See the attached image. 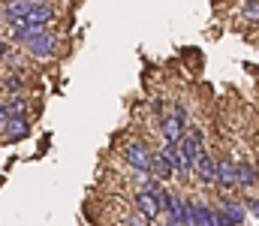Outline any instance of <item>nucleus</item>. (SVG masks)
<instances>
[{"label":"nucleus","mask_w":259,"mask_h":226,"mask_svg":"<svg viewBox=\"0 0 259 226\" xmlns=\"http://www.w3.org/2000/svg\"><path fill=\"white\" fill-rule=\"evenodd\" d=\"M124 160H127L130 166L136 169V172H151V160H154V151L148 148L145 142H130L127 148H124Z\"/></svg>","instance_id":"1"},{"label":"nucleus","mask_w":259,"mask_h":226,"mask_svg":"<svg viewBox=\"0 0 259 226\" xmlns=\"http://www.w3.org/2000/svg\"><path fill=\"white\" fill-rule=\"evenodd\" d=\"M178 151H181L187 169L193 172V163L199 160V154L205 151V145H202V133H199V130H184V136H181V142H178Z\"/></svg>","instance_id":"2"},{"label":"nucleus","mask_w":259,"mask_h":226,"mask_svg":"<svg viewBox=\"0 0 259 226\" xmlns=\"http://www.w3.org/2000/svg\"><path fill=\"white\" fill-rule=\"evenodd\" d=\"M184 124H187L184 109H175L172 115L163 118V139H166V145H178V142H181V136H184Z\"/></svg>","instance_id":"3"},{"label":"nucleus","mask_w":259,"mask_h":226,"mask_svg":"<svg viewBox=\"0 0 259 226\" xmlns=\"http://www.w3.org/2000/svg\"><path fill=\"white\" fill-rule=\"evenodd\" d=\"M24 49H27L33 58H52V55L58 52V36H52V33H39L36 39L24 42Z\"/></svg>","instance_id":"4"},{"label":"nucleus","mask_w":259,"mask_h":226,"mask_svg":"<svg viewBox=\"0 0 259 226\" xmlns=\"http://www.w3.org/2000/svg\"><path fill=\"white\" fill-rule=\"evenodd\" d=\"M0 130L6 136V142H24L30 136V121L27 118H6Z\"/></svg>","instance_id":"5"},{"label":"nucleus","mask_w":259,"mask_h":226,"mask_svg":"<svg viewBox=\"0 0 259 226\" xmlns=\"http://www.w3.org/2000/svg\"><path fill=\"white\" fill-rule=\"evenodd\" d=\"M214 184L223 187V190H235V163L217 160V166H214Z\"/></svg>","instance_id":"6"},{"label":"nucleus","mask_w":259,"mask_h":226,"mask_svg":"<svg viewBox=\"0 0 259 226\" xmlns=\"http://www.w3.org/2000/svg\"><path fill=\"white\" fill-rule=\"evenodd\" d=\"M250 187H256L253 163H235V190H250Z\"/></svg>","instance_id":"7"},{"label":"nucleus","mask_w":259,"mask_h":226,"mask_svg":"<svg viewBox=\"0 0 259 226\" xmlns=\"http://www.w3.org/2000/svg\"><path fill=\"white\" fill-rule=\"evenodd\" d=\"M136 208H139V214H142L145 220H151V217H157V214H160V202H157V196H154V193H148V190L136 193Z\"/></svg>","instance_id":"8"},{"label":"nucleus","mask_w":259,"mask_h":226,"mask_svg":"<svg viewBox=\"0 0 259 226\" xmlns=\"http://www.w3.org/2000/svg\"><path fill=\"white\" fill-rule=\"evenodd\" d=\"M214 166H217V160H214L208 151H202V154H199V160L193 163V169L199 172L202 184H208V187H214Z\"/></svg>","instance_id":"9"},{"label":"nucleus","mask_w":259,"mask_h":226,"mask_svg":"<svg viewBox=\"0 0 259 226\" xmlns=\"http://www.w3.org/2000/svg\"><path fill=\"white\" fill-rule=\"evenodd\" d=\"M160 157L172 166V172H178V175H187V172H190L187 163H184V157H181V151H178V145H163Z\"/></svg>","instance_id":"10"},{"label":"nucleus","mask_w":259,"mask_h":226,"mask_svg":"<svg viewBox=\"0 0 259 226\" xmlns=\"http://www.w3.org/2000/svg\"><path fill=\"white\" fill-rule=\"evenodd\" d=\"M39 3H42V0H9L3 12H6V18L12 21V18H24V15H27L30 9H36Z\"/></svg>","instance_id":"11"},{"label":"nucleus","mask_w":259,"mask_h":226,"mask_svg":"<svg viewBox=\"0 0 259 226\" xmlns=\"http://www.w3.org/2000/svg\"><path fill=\"white\" fill-rule=\"evenodd\" d=\"M220 214H223V217H226L232 226H241V223H244V217H247L244 205H238V202H229V199H223V205H220Z\"/></svg>","instance_id":"12"},{"label":"nucleus","mask_w":259,"mask_h":226,"mask_svg":"<svg viewBox=\"0 0 259 226\" xmlns=\"http://www.w3.org/2000/svg\"><path fill=\"white\" fill-rule=\"evenodd\" d=\"M3 109H6V118H27L30 115V100L12 97L9 103H3Z\"/></svg>","instance_id":"13"},{"label":"nucleus","mask_w":259,"mask_h":226,"mask_svg":"<svg viewBox=\"0 0 259 226\" xmlns=\"http://www.w3.org/2000/svg\"><path fill=\"white\" fill-rule=\"evenodd\" d=\"M151 172L157 175V181H166V178H172L175 172H172V166L160 157V154H154V160H151Z\"/></svg>","instance_id":"14"},{"label":"nucleus","mask_w":259,"mask_h":226,"mask_svg":"<svg viewBox=\"0 0 259 226\" xmlns=\"http://www.w3.org/2000/svg\"><path fill=\"white\" fill-rule=\"evenodd\" d=\"M244 18L247 21H256V0H247L244 3Z\"/></svg>","instance_id":"15"},{"label":"nucleus","mask_w":259,"mask_h":226,"mask_svg":"<svg viewBox=\"0 0 259 226\" xmlns=\"http://www.w3.org/2000/svg\"><path fill=\"white\" fill-rule=\"evenodd\" d=\"M6 55H9V46H6V42L0 39V58H6Z\"/></svg>","instance_id":"16"},{"label":"nucleus","mask_w":259,"mask_h":226,"mask_svg":"<svg viewBox=\"0 0 259 226\" xmlns=\"http://www.w3.org/2000/svg\"><path fill=\"white\" fill-rule=\"evenodd\" d=\"M3 121H6V109H3V103H0V127H3Z\"/></svg>","instance_id":"17"},{"label":"nucleus","mask_w":259,"mask_h":226,"mask_svg":"<svg viewBox=\"0 0 259 226\" xmlns=\"http://www.w3.org/2000/svg\"><path fill=\"white\" fill-rule=\"evenodd\" d=\"M166 226H178V223H175V220H172V217H169V223H166Z\"/></svg>","instance_id":"18"},{"label":"nucleus","mask_w":259,"mask_h":226,"mask_svg":"<svg viewBox=\"0 0 259 226\" xmlns=\"http://www.w3.org/2000/svg\"><path fill=\"white\" fill-rule=\"evenodd\" d=\"M0 94H3V84H0Z\"/></svg>","instance_id":"19"}]
</instances>
